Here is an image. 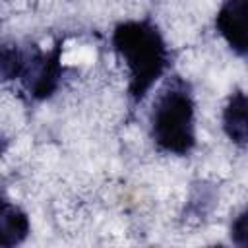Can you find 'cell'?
I'll return each mask as SVG.
<instances>
[{
  "instance_id": "obj_1",
  "label": "cell",
  "mask_w": 248,
  "mask_h": 248,
  "mask_svg": "<svg viewBox=\"0 0 248 248\" xmlns=\"http://www.w3.org/2000/svg\"><path fill=\"white\" fill-rule=\"evenodd\" d=\"M112 46L128 68V99L136 107L169 70L170 50L151 17L118 23L112 31Z\"/></svg>"
},
{
  "instance_id": "obj_2",
  "label": "cell",
  "mask_w": 248,
  "mask_h": 248,
  "mask_svg": "<svg viewBox=\"0 0 248 248\" xmlns=\"http://www.w3.org/2000/svg\"><path fill=\"white\" fill-rule=\"evenodd\" d=\"M149 134L163 153L182 157L196 147V101L184 78L172 76L159 89L149 112Z\"/></svg>"
},
{
  "instance_id": "obj_3",
  "label": "cell",
  "mask_w": 248,
  "mask_h": 248,
  "mask_svg": "<svg viewBox=\"0 0 248 248\" xmlns=\"http://www.w3.org/2000/svg\"><path fill=\"white\" fill-rule=\"evenodd\" d=\"M62 43H56L50 50L43 52L35 43L23 46V68L19 74L21 87L33 101H45L54 95L62 81Z\"/></svg>"
},
{
  "instance_id": "obj_4",
  "label": "cell",
  "mask_w": 248,
  "mask_h": 248,
  "mask_svg": "<svg viewBox=\"0 0 248 248\" xmlns=\"http://www.w3.org/2000/svg\"><path fill=\"white\" fill-rule=\"evenodd\" d=\"M246 17L248 2L246 0H229L221 6L215 17V27L227 45L238 54L246 56Z\"/></svg>"
},
{
  "instance_id": "obj_5",
  "label": "cell",
  "mask_w": 248,
  "mask_h": 248,
  "mask_svg": "<svg viewBox=\"0 0 248 248\" xmlns=\"http://www.w3.org/2000/svg\"><path fill=\"white\" fill-rule=\"evenodd\" d=\"M29 217L0 194V248H16L29 234Z\"/></svg>"
},
{
  "instance_id": "obj_6",
  "label": "cell",
  "mask_w": 248,
  "mask_h": 248,
  "mask_svg": "<svg viewBox=\"0 0 248 248\" xmlns=\"http://www.w3.org/2000/svg\"><path fill=\"white\" fill-rule=\"evenodd\" d=\"M223 130L232 143L238 147L246 145L248 140V124H246V95L242 89H236L223 110Z\"/></svg>"
},
{
  "instance_id": "obj_7",
  "label": "cell",
  "mask_w": 248,
  "mask_h": 248,
  "mask_svg": "<svg viewBox=\"0 0 248 248\" xmlns=\"http://www.w3.org/2000/svg\"><path fill=\"white\" fill-rule=\"evenodd\" d=\"M23 68V46L16 43L0 45V81L17 79Z\"/></svg>"
},
{
  "instance_id": "obj_8",
  "label": "cell",
  "mask_w": 248,
  "mask_h": 248,
  "mask_svg": "<svg viewBox=\"0 0 248 248\" xmlns=\"http://www.w3.org/2000/svg\"><path fill=\"white\" fill-rule=\"evenodd\" d=\"M231 238L236 248H246V211H242L231 225Z\"/></svg>"
},
{
  "instance_id": "obj_9",
  "label": "cell",
  "mask_w": 248,
  "mask_h": 248,
  "mask_svg": "<svg viewBox=\"0 0 248 248\" xmlns=\"http://www.w3.org/2000/svg\"><path fill=\"white\" fill-rule=\"evenodd\" d=\"M8 143H10V141H8V138H6V136H4V132L0 130V157H2V153L6 151Z\"/></svg>"
},
{
  "instance_id": "obj_10",
  "label": "cell",
  "mask_w": 248,
  "mask_h": 248,
  "mask_svg": "<svg viewBox=\"0 0 248 248\" xmlns=\"http://www.w3.org/2000/svg\"><path fill=\"white\" fill-rule=\"evenodd\" d=\"M207 248H227L225 244H211V246H207Z\"/></svg>"
}]
</instances>
